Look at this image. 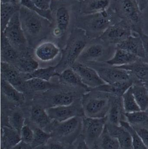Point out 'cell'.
<instances>
[{"instance_id":"47","label":"cell","mask_w":148,"mask_h":149,"mask_svg":"<svg viewBox=\"0 0 148 149\" xmlns=\"http://www.w3.org/2000/svg\"><path fill=\"white\" fill-rule=\"evenodd\" d=\"M47 149H65V147L60 141L50 142L47 147Z\"/></svg>"},{"instance_id":"12","label":"cell","mask_w":148,"mask_h":149,"mask_svg":"<svg viewBox=\"0 0 148 149\" xmlns=\"http://www.w3.org/2000/svg\"><path fill=\"white\" fill-rule=\"evenodd\" d=\"M70 68L78 74L82 82L91 89L106 84L97 72L87 65L77 61Z\"/></svg>"},{"instance_id":"16","label":"cell","mask_w":148,"mask_h":149,"mask_svg":"<svg viewBox=\"0 0 148 149\" xmlns=\"http://www.w3.org/2000/svg\"><path fill=\"white\" fill-rule=\"evenodd\" d=\"M30 118L38 127L51 134L55 121L53 122L48 115L46 109L39 106H35L31 109Z\"/></svg>"},{"instance_id":"22","label":"cell","mask_w":148,"mask_h":149,"mask_svg":"<svg viewBox=\"0 0 148 149\" xmlns=\"http://www.w3.org/2000/svg\"><path fill=\"white\" fill-rule=\"evenodd\" d=\"M119 67L129 70L136 80L142 83L148 81V63L141 58L131 64Z\"/></svg>"},{"instance_id":"32","label":"cell","mask_w":148,"mask_h":149,"mask_svg":"<svg viewBox=\"0 0 148 149\" xmlns=\"http://www.w3.org/2000/svg\"><path fill=\"white\" fill-rule=\"evenodd\" d=\"M21 5L1 4V32L4 31L12 17L20 10Z\"/></svg>"},{"instance_id":"28","label":"cell","mask_w":148,"mask_h":149,"mask_svg":"<svg viewBox=\"0 0 148 149\" xmlns=\"http://www.w3.org/2000/svg\"><path fill=\"white\" fill-rule=\"evenodd\" d=\"M59 77L63 83L73 86L82 88L87 92L91 90L90 88L82 82L78 74L71 68H67L63 70L60 72Z\"/></svg>"},{"instance_id":"17","label":"cell","mask_w":148,"mask_h":149,"mask_svg":"<svg viewBox=\"0 0 148 149\" xmlns=\"http://www.w3.org/2000/svg\"><path fill=\"white\" fill-rule=\"evenodd\" d=\"M55 26L53 34L56 38L63 36L68 28L70 23V13L68 8L62 5L56 9L55 12Z\"/></svg>"},{"instance_id":"24","label":"cell","mask_w":148,"mask_h":149,"mask_svg":"<svg viewBox=\"0 0 148 149\" xmlns=\"http://www.w3.org/2000/svg\"><path fill=\"white\" fill-rule=\"evenodd\" d=\"M17 51L11 45L5 36L1 33V56L3 59L1 62L14 65L19 58Z\"/></svg>"},{"instance_id":"43","label":"cell","mask_w":148,"mask_h":149,"mask_svg":"<svg viewBox=\"0 0 148 149\" xmlns=\"http://www.w3.org/2000/svg\"><path fill=\"white\" fill-rule=\"evenodd\" d=\"M134 128L145 146L148 148V130L144 127Z\"/></svg>"},{"instance_id":"33","label":"cell","mask_w":148,"mask_h":149,"mask_svg":"<svg viewBox=\"0 0 148 149\" xmlns=\"http://www.w3.org/2000/svg\"><path fill=\"white\" fill-rule=\"evenodd\" d=\"M14 64L21 72L24 74L31 73L39 68L38 62L28 56L19 58Z\"/></svg>"},{"instance_id":"20","label":"cell","mask_w":148,"mask_h":149,"mask_svg":"<svg viewBox=\"0 0 148 149\" xmlns=\"http://www.w3.org/2000/svg\"><path fill=\"white\" fill-rule=\"evenodd\" d=\"M1 74L3 79L17 88L23 86V81L21 72L12 64L1 62Z\"/></svg>"},{"instance_id":"9","label":"cell","mask_w":148,"mask_h":149,"mask_svg":"<svg viewBox=\"0 0 148 149\" xmlns=\"http://www.w3.org/2000/svg\"><path fill=\"white\" fill-rule=\"evenodd\" d=\"M107 121V117L82 118V131L83 138L91 149L95 145L104 131Z\"/></svg>"},{"instance_id":"10","label":"cell","mask_w":148,"mask_h":149,"mask_svg":"<svg viewBox=\"0 0 148 149\" xmlns=\"http://www.w3.org/2000/svg\"><path fill=\"white\" fill-rule=\"evenodd\" d=\"M19 11L13 15L1 32L17 50L23 49L27 44V38L20 22Z\"/></svg>"},{"instance_id":"2","label":"cell","mask_w":148,"mask_h":149,"mask_svg":"<svg viewBox=\"0 0 148 149\" xmlns=\"http://www.w3.org/2000/svg\"><path fill=\"white\" fill-rule=\"evenodd\" d=\"M19 12L20 22L26 38L39 39L48 32L52 23L49 20L21 5Z\"/></svg>"},{"instance_id":"48","label":"cell","mask_w":148,"mask_h":149,"mask_svg":"<svg viewBox=\"0 0 148 149\" xmlns=\"http://www.w3.org/2000/svg\"><path fill=\"white\" fill-rule=\"evenodd\" d=\"M11 149H33L31 144L21 141Z\"/></svg>"},{"instance_id":"18","label":"cell","mask_w":148,"mask_h":149,"mask_svg":"<svg viewBox=\"0 0 148 149\" xmlns=\"http://www.w3.org/2000/svg\"><path fill=\"white\" fill-rule=\"evenodd\" d=\"M125 114L122 97L113 96L107 115V122L116 126H120L121 121L126 120Z\"/></svg>"},{"instance_id":"23","label":"cell","mask_w":148,"mask_h":149,"mask_svg":"<svg viewBox=\"0 0 148 149\" xmlns=\"http://www.w3.org/2000/svg\"><path fill=\"white\" fill-rule=\"evenodd\" d=\"M134 82V80H131L114 84H105L94 89L108 93L114 96L122 97L125 92L132 86Z\"/></svg>"},{"instance_id":"39","label":"cell","mask_w":148,"mask_h":149,"mask_svg":"<svg viewBox=\"0 0 148 149\" xmlns=\"http://www.w3.org/2000/svg\"><path fill=\"white\" fill-rule=\"evenodd\" d=\"M125 115L126 120L132 126L148 123V115L145 111L125 113Z\"/></svg>"},{"instance_id":"38","label":"cell","mask_w":148,"mask_h":149,"mask_svg":"<svg viewBox=\"0 0 148 149\" xmlns=\"http://www.w3.org/2000/svg\"><path fill=\"white\" fill-rule=\"evenodd\" d=\"M120 125L127 129L130 133L132 136L133 149H148L136 133L135 129L133 126L130 125L126 120L121 121Z\"/></svg>"},{"instance_id":"30","label":"cell","mask_w":148,"mask_h":149,"mask_svg":"<svg viewBox=\"0 0 148 149\" xmlns=\"http://www.w3.org/2000/svg\"><path fill=\"white\" fill-rule=\"evenodd\" d=\"M96 149H120L119 142L116 138L110 134L107 127L96 143Z\"/></svg>"},{"instance_id":"19","label":"cell","mask_w":148,"mask_h":149,"mask_svg":"<svg viewBox=\"0 0 148 149\" xmlns=\"http://www.w3.org/2000/svg\"><path fill=\"white\" fill-rule=\"evenodd\" d=\"M106 127L110 134L118 140L120 149H133L132 136L127 129L121 125L116 126L108 122Z\"/></svg>"},{"instance_id":"4","label":"cell","mask_w":148,"mask_h":149,"mask_svg":"<svg viewBox=\"0 0 148 149\" xmlns=\"http://www.w3.org/2000/svg\"><path fill=\"white\" fill-rule=\"evenodd\" d=\"M113 96L106 92L91 89L84 95L82 102L84 116L96 118L106 117Z\"/></svg>"},{"instance_id":"45","label":"cell","mask_w":148,"mask_h":149,"mask_svg":"<svg viewBox=\"0 0 148 149\" xmlns=\"http://www.w3.org/2000/svg\"><path fill=\"white\" fill-rule=\"evenodd\" d=\"M140 36L142 39L145 51V57L142 60L148 63V35L142 32Z\"/></svg>"},{"instance_id":"21","label":"cell","mask_w":148,"mask_h":149,"mask_svg":"<svg viewBox=\"0 0 148 149\" xmlns=\"http://www.w3.org/2000/svg\"><path fill=\"white\" fill-rule=\"evenodd\" d=\"M139 58L127 51L116 47L113 57L106 63L112 66L120 67L131 64Z\"/></svg>"},{"instance_id":"3","label":"cell","mask_w":148,"mask_h":149,"mask_svg":"<svg viewBox=\"0 0 148 149\" xmlns=\"http://www.w3.org/2000/svg\"><path fill=\"white\" fill-rule=\"evenodd\" d=\"M89 39L85 31L82 29L78 28L72 32L63 51L61 60L56 65L57 72L59 70H62L63 71L67 68H70L77 62L83 51L88 44Z\"/></svg>"},{"instance_id":"50","label":"cell","mask_w":148,"mask_h":149,"mask_svg":"<svg viewBox=\"0 0 148 149\" xmlns=\"http://www.w3.org/2000/svg\"><path fill=\"white\" fill-rule=\"evenodd\" d=\"M1 3L8 4H20V0H1Z\"/></svg>"},{"instance_id":"40","label":"cell","mask_w":148,"mask_h":149,"mask_svg":"<svg viewBox=\"0 0 148 149\" xmlns=\"http://www.w3.org/2000/svg\"><path fill=\"white\" fill-rule=\"evenodd\" d=\"M20 4L28 9L31 11H34L42 16L47 18L52 22L53 21L52 13L50 10H43L38 8L32 0H20Z\"/></svg>"},{"instance_id":"54","label":"cell","mask_w":148,"mask_h":149,"mask_svg":"<svg viewBox=\"0 0 148 149\" xmlns=\"http://www.w3.org/2000/svg\"><path fill=\"white\" fill-rule=\"evenodd\" d=\"M78 1H84L85 0H78Z\"/></svg>"},{"instance_id":"27","label":"cell","mask_w":148,"mask_h":149,"mask_svg":"<svg viewBox=\"0 0 148 149\" xmlns=\"http://www.w3.org/2000/svg\"><path fill=\"white\" fill-rule=\"evenodd\" d=\"M135 98L142 111L148 108V92L143 83L137 81L131 86Z\"/></svg>"},{"instance_id":"29","label":"cell","mask_w":148,"mask_h":149,"mask_svg":"<svg viewBox=\"0 0 148 149\" xmlns=\"http://www.w3.org/2000/svg\"><path fill=\"white\" fill-rule=\"evenodd\" d=\"M21 141L20 134L11 127L2 129L1 143L3 149H11Z\"/></svg>"},{"instance_id":"14","label":"cell","mask_w":148,"mask_h":149,"mask_svg":"<svg viewBox=\"0 0 148 149\" xmlns=\"http://www.w3.org/2000/svg\"><path fill=\"white\" fill-rule=\"evenodd\" d=\"M61 52L60 49L54 43L50 41L39 44L34 50L35 56L43 62H49L54 60Z\"/></svg>"},{"instance_id":"34","label":"cell","mask_w":148,"mask_h":149,"mask_svg":"<svg viewBox=\"0 0 148 149\" xmlns=\"http://www.w3.org/2000/svg\"><path fill=\"white\" fill-rule=\"evenodd\" d=\"M23 86L34 92L46 91L54 87V85L49 81L36 78H31L24 80Z\"/></svg>"},{"instance_id":"51","label":"cell","mask_w":148,"mask_h":149,"mask_svg":"<svg viewBox=\"0 0 148 149\" xmlns=\"http://www.w3.org/2000/svg\"><path fill=\"white\" fill-rule=\"evenodd\" d=\"M143 83V85H144L145 87L147 88L148 92V81H145V82H143V83Z\"/></svg>"},{"instance_id":"42","label":"cell","mask_w":148,"mask_h":149,"mask_svg":"<svg viewBox=\"0 0 148 149\" xmlns=\"http://www.w3.org/2000/svg\"><path fill=\"white\" fill-rule=\"evenodd\" d=\"M21 139L23 141L28 144H31L34 138V130L29 126L24 124L20 132Z\"/></svg>"},{"instance_id":"25","label":"cell","mask_w":148,"mask_h":149,"mask_svg":"<svg viewBox=\"0 0 148 149\" xmlns=\"http://www.w3.org/2000/svg\"><path fill=\"white\" fill-rule=\"evenodd\" d=\"M114 0H85L83 12L85 15L102 12L113 5Z\"/></svg>"},{"instance_id":"11","label":"cell","mask_w":148,"mask_h":149,"mask_svg":"<svg viewBox=\"0 0 148 149\" xmlns=\"http://www.w3.org/2000/svg\"><path fill=\"white\" fill-rule=\"evenodd\" d=\"M133 34L130 26L120 20L109 26L99 38L108 44L116 46Z\"/></svg>"},{"instance_id":"37","label":"cell","mask_w":148,"mask_h":149,"mask_svg":"<svg viewBox=\"0 0 148 149\" xmlns=\"http://www.w3.org/2000/svg\"><path fill=\"white\" fill-rule=\"evenodd\" d=\"M34 140L31 144L33 149L44 146L52 137L51 134L40 128H36L34 130Z\"/></svg>"},{"instance_id":"46","label":"cell","mask_w":148,"mask_h":149,"mask_svg":"<svg viewBox=\"0 0 148 149\" xmlns=\"http://www.w3.org/2000/svg\"><path fill=\"white\" fill-rule=\"evenodd\" d=\"M74 149H91L83 138H81L76 143Z\"/></svg>"},{"instance_id":"6","label":"cell","mask_w":148,"mask_h":149,"mask_svg":"<svg viewBox=\"0 0 148 149\" xmlns=\"http://www.w3.org/2000/svg\"><path fill=\"white\" fill-rule=\"evenodd\" d=\"M77 60L83 63H106L113 57L116 46L105 42L100 38L92 39Z\"/></svg>"},{"instance_id":"36","label":"cell","mask_w":148,"mask_h":149,"mask_svg":"<svg viewBox=\"0 0 148 149\" xmlns=\"http://www.w3.org/2000/svg\"><path fill=\"white\" fill-rule=\"evenodd\" d=\"M75 100V96L70 92H61L53 96L51 107L67 106L72 105Z\"/></svg>"},{"instance_id":"55","label":"cell","mask_w":148,"mask_h":149,"mask_svg":"<svg viewBox=\"0 0 148 149\" xmlns=\"http://www.w3.org/2000/svg\"><path fill=\"white\" fill-rule=\"evenodd\" d=\"M92 149H96L95 148H94Z\"/></svg>"},{"instance_id":"49","label":"cell","mask_w":148,"mask_h":149,"mask_svg":"<svg viewBox=\"0 0 148 149\" xmlns=\"http://www.w3.org/2000/svg\"><path fill=\"white\" fill-rule=\"evenodd\" d=\"M136 1L140 9L142 12H143L147 7L148 0H136Z\"/></svg>"},{"instance_id":"8","label":"cell","mask_w":148,"mask_h":149,"mask_svg":"<svg viewBox=\"0 0 148 149\" xmlns=\"http://www.w3.org/2000/svg\"><path fill=\"white\" fill-rule=\"evenodd\" d=\"M82 128V119L80 116H76L62 122L55 121L51 134L58 141L70 143L75 140Z\"/></svg>"},{"instance_id":"15","label":"cell","mask_w":148,"mask_h":149,"mask_svg":"<svg viewBox=\"0 0 148 149\" xmlns=\"http://www.w3.org/2000/svg\"><path fill=\"white\" fill-rule=\"evenodd\" d=\"M116 47L125 50L141 59L145 58V49L140 35L134 33Z\"/></svg>"},{"instance_id":"13","label":"cell","mask_w":148,"mask_h":149,"mask_svg":"<svg viewBox=\"0 0 148 149\" xmlns=\"http://www.w3.org/2000/svg\"><path fill=\"white\" fill-rule=\"evenodd\" d=\"M46 112L52 120L61 123L76 116H84L82 108L72 105L67 106L51 107L46 109Z\"/></svg>"},{"instance_id":"5","label":"cell","mask_w":148,"mask_h":149,"mask_svg":"<svg viewBox=\"0 0 148 149\" xmlns=\"http://www.w3.org/2000/svg\"><path fill=\"white\" fill-rule=\"evenodd\" d=\"M112 7L119 19L127 22L133 33L140 35L143 32L142 12L136 0H114Z\"/></svg>"},{"instance_id":"41","label":"cell","mask_w":148,"mask_h":149,"mask_svg":"<svg viewBox=\"0 0 148 149\" xmlns=\"http://www.w3.org/2000/svg\"><path fill=\"white\" fill-rule=\"evenodd\" d=\"M10 127L20 133L24 125L25 119L22 114L19 111H14L10 114L8 117Z\"/></svg>"},{"instance_id":"44","label":"cell","mask_w":148,"mask_h":149,"mask_svg":"<svg viewBox=\"0 0 148 149\" xmlns=\"http://www.w3.org/2000/svg\"><path fill=\"white\" fill-rule=\"evenodd\" d=\"M40 9L43 10H50L51 0H32Z\"/></svg>"},{"instance_id":"53","label":"cell","mask_w":148,"mask_h":149,"mask_svg":"<svg viewBox=\"0 0 148 149\" xmlns=\"http://www.w3.org/2000/svg\"><path fill=\"white\" fill-rule=\"evenodd\" d=\"M145 111H146V112H147V114L148 115V108Z\"/></svg>"},{"instance_id":"31","label":"cell","mask_w":148,"mask_h":149,"mask_svg":"<svg viewBox=\"0 0 148 149\" xmlns=\"http://www.w3.org/2000/svg\"><path fill=\"white\" fill-rule=\"evenodd\" d=\"M24 80L31 78L41 79L49 81L54 76H59L60 73L57 71L56 66H50L47 68H38L37 70L28 74H24Z\"/></svg>"},{"instance_id":"1","label":"cell","mask_w":148,"mask_h":149,"mask_svg":"<svg viewBox=\"0 0 148 149\" xmlns=\"http://www.w3.org/2000/svg\"><path fill=\"white\" fill-rule=\"evenodd\" d=\"M113 7L102 12L84 15L77 21L78 28L85 31L89 39L99 38L111 25L120 21Z\"/></svg>"},{"instance_id":"26","label":"cell","mask_w":148,"mask_h":149,"mask_svg":"<svg viewBox=\"0 0 148 149\" xmlns=\"http://www.w3.org/2000/svg\"><path fill=\"white\" fill-rule=\"evenodd\" d=\"M1 88L3 95L10 101L17 104L23 103V93L3 78L1 80Z\"/></svg>"},{"instance_id":"35","label":"cell","mask_w":148,"mask_h":149,"mask_svg":"<svg viewBox=\"0 0 148 149\" xmlns=\"http://www.w3.org/2000/svg\"><path fill=\"white\" fill-rule=\"evenodd\" d=\"M122 98L125 113L140 111V109L134 96L131 87L125 92Z\"/></svg>"},{"instance_id":"52","label":"cell","mask_w":148,"mask_h":149,"mask_svg":"<svg viewBox=\"0 0 148 149\" xmlns=\"http://www.w3.org/2000/svg\"><path fill=\"white\" fill-rule=\"evenodd\" d=\"M44 146H41V147H37V148H33V149H45L43 148V147ZM47 149V148H46V149Z\"/></svg>"},{"instance_id":"7","label":"cell","mask_w":148,"mask_h":149,"mask_svg":"<svg viewBox=\"0 0 148 149\" xmlns=\"http://www.w3.org/2000/svg\"><path fill=\"white\" fill-rule=\"evenodd\" d=\"M87 65L94 68L106 84L133 80L135 81L130 71L119 67L112 66L106 63H92Z\"/></svg>"}]
</instances>
